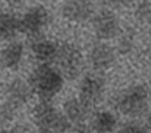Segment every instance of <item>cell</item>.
<instances>
[{
	"instance_id": "obj_1",
	"label": "cell",
	"mask_w": 151,
	"mask_h": 133,
	"mask_svg": "<svg viewBox=\"0 0 151 133\" xmlns=\"http://www.w3.org/2000/svg\"><path fill=\"white\" fill-rule=\"evenodd\" d=\"M28 84L31 90H35L41 99L52 101L63 88L64 77L61 76L58 70L50 66V64H41L31 71Z\"/></svg>"
},
{
	"instance_id": "obj_2",
	"label": "cell",
	"mask_w": 151,
	"mask_h": 133,
	"mask_svg": "<svg viewBox=\"0 0 151 133\" xmlns=\"http://www.w3.org/2000/svg\"><path fill=\"white\" fill-rule=\"evenodd\" d=\"M148 104L150 93L143 85H132L115 99L117 110L129 118H139L145 115L148 110Z\"/></svg>"
},
{
	"instance_id": "obj_3",
	"label": "cell",
	"mask_w": 151,
	"mask_h": 133,
	"mask_svg": "<svg viewBox=\"0 0 151 133\" xmlns=\"http://www.w3.org/2000/svg\"><path fill=\"white\" fill-rule=\"evenodd\" d=\"M55 60L58 62L61 76L67 77V79H75V77H78L81 73V70H83L81 53L72 43H59L56 59Z\"/></svg>"
},
{
	"instance_id": "obj_4",
	"label": "cell",
	"mask_w": 151,
	"mask_h": 133,
	"mask_svg": "<svg viewBox=\"0 0 151 133\" xmlns=\"http://www.w3.org/2000/svg\"><path fill=\"white\" fill-rule=\"evenodd\" d=\"M91 107L86 105L80 98H70L64 104V118L78 133H86L87 129V116Z\"/></svg>"
},
{
	"instance_id": "obj_5",
	"label": "cell",
	"mask_w": 151,
	"mask_h": 133,
	"mask_svg": "<svg viewBox=\"0 0 151 133\" xmlns=\"http://www.w3.org/2000/svg\"><path fill=\"white\" fill-rule=\"evenodd\" d=\"M50 22V14L48 11L37 5V6L30 8L27 13L22 16L20 19V31H24L25 34H28V37L39 36L42 33V30L45 28Z\"/></svg>"
},
{
	"instance_id": "obj_6",
	"label": "cell",
	"mask_w": 151,
	"mask_h": 133,
	"mask_svg": "<svg viewBox=\"0 0 151 133\" xmlns=\"http://www.w3.org/2000/svg\"><path fill=\"white\" fill-rule=\"evenodd\" d=\"M104 95V81L100 74H86L80 85V99L89 107L97 105Z\"/></svg>"
},
{
	"instance_id": "obj_7",
	"label": "cell",
	"mask_w": 151,
	"mask_h": 133,
	"mask_svg": "<svg viewBox=\"0 0 151 133\" xmlns=\"http://www.w3.org/2000/svg\"><path fill=\"white\" fill-rule=\"evenodd\" d=\"M93 31L98 39H112L119 34L120 23L119 19L111 9H103L93 17Z\"/></svg>"
},
{
	"instance_id": "obj_8",
	"label": "cell",
	"mask_w": 151,
	"mask_h": 133,
	"mask_svg": "<svg viewBox=\"0 0 151 133\" xmlns=\"http://www.w3.org/2000/svg\"><path fill=\"white\" fill-rule=\"evenodd\" d=\"M30 48L35 56L41 64H50L56 59L58 53V43L45 39L42 34L30 37Z\"/></svg>"
},
{
	"instance_id": "obj_9",
	"label": "cell",
	"mask_w": 151,
	"mask_h": 133,
	"mask_svg": "<svg viewBox=\"0 0 151 133\" xmlns=\"http://www.w3.org/2000/svg\"><path fill=\"white\" fill-rule=\"evenodd\" d=\"M89 60H91V65L97 71H104V70L111 68L114 60H115V54H114L112 47H109L104 42H97L91 48Z\"/></svg>"
},
{
	"instance_id": "obj_10",
	"label": "cell",
	"mask_w": 151,
	"mask_h": 133,
	"mask_svg": "<svg viewBox=\"0 0 151 133\" xmlns=\"http://www.w3.org/2000/svg\"><path fill=\"white\" fill-rule=\"evenodd\" d=\"M93 14V6L86 0H69L63 5V16L72 22H86Z\"/></svg>"
},
{
	"instance_id": "obj_11",
	"label": "cell",
	"mask_w": 151,
	"mask_h": 133,
	"mask_svg": "<svg viewBox=\"0 0 151 133\" xmlns=\"http://www.w3.org/2000/svg\"><path fill=\"white\" fill-rule=\"evenodd\" d=\"M31 87L28 82H25L24 79H16L9 81L6 88H5V93H6V101L20 107L22 104H25L28 99L31 98Z\"/></svg>"
},
{
	"instance_id": "obj_12",
	"label": "cell",
	"mask_w": 151,
	"mask_h": 133,
	"mask_svg": "<svg viewBox=\"0 0 151 133\" xmlns=\"http://www.w3.org/2000/svg\"><path fill=\"white\" fill-rule=\"evenodd\" d=\"M58 115H59V112L55 108L52 101H44V99H41V102H37L35 105V108H33V119H35L37 129L48 127L56 119Z\"/></svg>"
},
{
	"instance_id": "obj_13",
	"label": "cell",
	"mask_w": 151,
	"mask_h": 133,
	"mask_svg": "<svg viewBox=\"0 0 151 133\" xmlns=\"http://www.w3.org/2000/svg\"><path fill=\"white\" fill-rule=\"evenodd\" d=\"M24 59V45L20 42H9L0 53V62L5 68L16 70L19 68Z\"/></svg>"
},
{
	"instance_id": "obj_14",
	"label": "cell",
	"mask_w": 151,
	"mask_h": 133,
	"mask_svg": "<svg viewBox=\"0 0 151 133\" xmlns=\"http://www.w3.org/2000/svg\"><path fill=\"white\" fill-rule=\"evenodd\" d=\"M19 31H20V19H17L11 13L0 14V39L13 40Z\"/></svg>"
},
{
	"instance_id": "obj_15",
	"label": "cell",
	"mask_w": 151,
	"mask_h": 133,
	"mask_svg": "<svg viewBox=\"0 0 151 133\" xmlns=\"http://www.w3.org/2000/svg\"><path fill=\"white\" fill-rule=\"evenodd\" d=\"M91 127L95 133H112L117 127V118L111 112H100L93 116Z\"/></svg>"
},
{
	"instance_id": "obj_16",
	"label": "cell",
	"mask_w": 151,
	"mask_h": 133,
	"mask_svg": "<svg viewBox=\"0 0 151 133\" xmlns=\"http://www.w3.org/2000/svg\"><path fill=\"white\" fill-rule=\"evenodd\" d=\"M17 110H19L17 105L11 104L8 101L3 105H0V127H2L3 124L11 122V121L16 118V115H17Z\"/></svg>"
},
{
	"instance_id": "obj_17",
	"label": "cell",
	"mask_w": 151,
	"mask_h": 133,
	"mask_svg": "<svg viewBox=\"0 0 151 133\" xmlns=\"http://www.w3.org/2000/svg\"><path fill=\"white\" fill-rule=\"evenodd\" d=\"M132 48H134V36L132 33L125 31L117 40V51L120 54H128L132 51Z\"/></svg>"
},
{
	"instance_id": "obj_18",
	"label": "cell",
	"mask_w": 151,
	"mask_h": 133,
	"mask_svg": "<svg viewBox=\"0 0 151 133\" xmlns=\"http://www.w3.org/2000/svg\"><path fill=\"white\" fill-rule=\"evenodd\" d=\"M137 17L143 22H151V2H140L136 6Z\"/></svg>"
},
{
	"instance_id": "obj_19",
	"label": "cell",
	"mask_w": 151,
	"mask_h": 133,
	"mask_svg": "<svg viewBox=\"0 0 151 133\" xmlns=\"http://www.w3.org/2000/svg\"><path fill=\"white\" fill-rule=\"evenodd\" d=\"M119 133H145V129H143V125L137 124V122H129L123 127Z\"/></svg>"
},
{
	"instance_id": "obj_20",
	"label": "cell",
	"mask_w": 151,
	"mask_h": 133,
	"mask_svg": "<svg viewBox=\"0 0 151 133\" xmlns=\"http://www.w3.org/2000/svg\"><path fill=\"white\" fill-rule=\"evenodd\" d=\"M0 133H31L25 129V127H13V129H2L0 127Z\"/></svg>"
},
{
	"instance_id": "obj_21",
	"label": "cell",
	"mask_w": 151,
	"mask_h": 133,
	"mask_svg": "<svg viewBox=\"0 0 151 133\" xmlns=\"http://www.w3.org/2000/svg\"><path fill=\"white\" fill-rule=\"evenodd\" d=\"M147 130L151 133V115L148 116V119H147Z\"/></svg>"
},
{
	"instance_id": "obj_22",
	"label": "cell",
	"mask_w": 151,
	"mask_h": 133,
	"mask_svg": "<svg viewBox=\"0 0 151 133\" xmlns=\"http://www.w3.org/2000/svg\"><path fill=\"white\" fill-rule=\"evenodd\" d=\"M150 99H151V95H150Z\"/></svg>"
}]
</instances>
